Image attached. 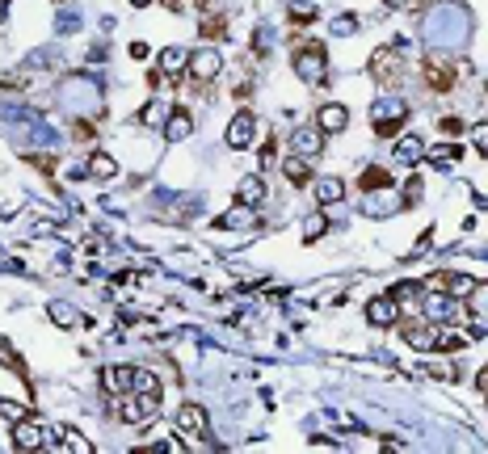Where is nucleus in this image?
<instances>
[{"label": "nucleus", "instance_id": "f257e3e1", "mask_svg": "<svg viewBox=\"0 0 488 454\" xmlns=\"http://www.w3.org/2000/svg\"><path fill=\"white\" fill-rule=\"evenodd\" d=\"M370 72H374V80L396 84V80H400V50H396V46L374 50V55H370Z\"/></svg>", "mask_w": 488, "mask_h": 454}, {"label": "nucleus", "instance_id": "f03ea898", "mask_svg": "<svg viewBox=\"0 0 488 454\" xmlns=\"http://www.w3.org/2000/svg\"><path fill=\"white\" fill-rule=\"evenodd\" d=\"M421 72H425V84H429L433 93H451V88H455V68H451V64H442L438 55H429Z\"/></svg>", "mask_w": 488, "mask_h": 454}, {"label": "nucleus", "instance_id": "7ed1b4c3", "mask_svg": "<svg viewBox=\"0 0 488 454\" xmlns=\"http://www.w3.org/2000/svg\"><path fill=\"white\" fill-rule=\"evenodd\" d=\"M295 72L311 84H324V46H311V50H299L295 55Z\"/></svg>", "mask_w": 488, "mask_h": 454}, {"label": "nucleus", "instance_id": "20e7f679", "mask_svg": "<svg viewBox=\"0 0 488 454\" xmlns=\"http://www.w3.org/2000/svg\"><path fill=\"white\" fill-rule=\"evenodd\" d=\"M404 118H408V110L400 106V101L379 106V110H374V135H396V131L404 126Z\"/></svg>", "mask_w": 488, "mask_h": 454}, {"label": "nucleus", "instance_id": "39448f33", "mask_svg": "<svg viewBox=\"0 0 488 454\" xmlns=\"http://www.w3.org/2000/svg\"><path fill=\"white\" fill-rule=\"evenodd\" d=\"M253 131H257V118H253L248 110H240V114L232 118V126H228V147L244 151V147L253 143Z\"/></svg>", "mask_w": 488, "mask_h": 454}, {"label": "nucleus", "instance_id": "423d86ee", "mask_svg": "<svg viewBox=\"0 0 488 454\" xmlns=\"http://www.w3.org/2000/svg\"><path fill=\"white\" fill-rule=\"evenodd\" d=\"M156 404H160V399L139 395V399H131V404H118V417H123L127 425H147V421L156 417Z\"/></svg>", "mask_w": 488, "mask_h": 454}, {"label": "nucleus", "instance_id": "0eeeda50", "mask_svg": "<svg viewBox=\"0 0 488 454\" xmlns=\"http://www.w3.org/2000/svg\"><path fill=\"white\" fill-rule=\"evenodd\" d=\"M101 383H105V391H110V395H123V391H135V366H105Z\"/></svg>", "mask_w": 488, "mask_h": 454}, {"label": "nucleus", "instance_id": "6e6552de", "mask_svg": "<svg viewBox=\"0 0 488 454\" xmlns=\"http://www.w3.org/2000/svg\"><path fill=\"white\" fill-rule=\"evenodd\" d=\"M215 72H219V55H215L210 46H202V50L190 55V76L194 80H215Z\"/></svg>", "mask_w": 488, "mask_h": 454}, {"label": "nucleus", "instance_id": "1a4fd4ad", "mask_svg": "<svg viewBox=\"0 0 488 454\" xmlns=\"http://www.w3.org/2000/svg\"><path fill=\"white\" fill-rule=\"evenodd\" d=\"M345 122H350V110H345V106H337V101H329V106H320V110H316V126H320V131H329V135H333V131H345Z\"/></svg>", "mask_w": 488, "mask_h": 454}, {"label": "nucleus", "instance_id": "9d476101", "mask_svg": "<svg viewBox=\"0 0 488 454\" xmlns=\"http://www.w3.org/2000/svg\"><path fill=\"white\" fill-rule=\"evenodd\" d=\"M433 286H442V290L455 294V299L476 294V278H467V274H433Z\"/></svg>", "mask_w": 488, "mask_h": 454}, {"label": "nucleus", "instance_id": "9b49d317", "mask_svg": "<svg viewBox=\"0 0 488 454\" xmlns=\"http://www.w3.org/2000/svg\"><path fill=\"white\" fill-rule=\"evenodd\" d=\"M42 437H46V433H42L34 421H26V417H21V421H13V446H17V450H38V446H42Z\"/></svg>", "mask_w": 488, "mask_h": 454}, {"label": "nucleus", "instance_id": "f8f14e48", "mask_svg": "<svg viewBox=\"0 0 488 454\" xmlns=\"http://www.w3.org/2000/svg\"><path fill=\"white\" fill-rule=\"evenodd\" d=\"M396 294H383V299H374L370 303V324H379V328H392L396 324Z\"/></svg>", "mask_w": 488, "mask_h": 454}, {"label": "nucleus", "instance_id": "ddd939ff", "mask_svg": "<svg viewBox=\"0 0 488 454\" xmlns=\"http://www.w3.org/2000/svg\"><path fill=\"white\" fill-rule=\"evenodd\" d=\"M177 429H186V433H194V437H206V417H202L198 404H186V408L177 413Z\"/></svg>", "mask_w": 488, "mask_h": 454}, {"label": "nucleus", "instance_id": "4468645a", "mask_svg": "<svg viewBox=\"0 0 488 454\" xmlns=\"http://www.w3.org/2000/svg\"><path fill=\"white\" fill-rule=\"evenodd\" d=\"M190 131H194V118H190L186 110H173V114L165 118V135H169L173 143H181V139H190Z\"/></svg>", "mask_w": 488, "mask_h": 454}, {"label": "nucleus", "instance_id": "2eb2a0df", "mask_svg": "<svg viewBox=\"0 0 488 454\" xmlns=\"http://www.w3.org/2000/svg\"><path fill=\"white\" fill-rule=\"evenodd\" d=\"M425 316H429V320H446V316H455V312H451V294H446L442 286L425 299Z\"/></svg>", "mask_w": 488, "mask_h": 454}, {"label": "nucleus", "instance_id": "dca6fc26", "mask_svg": "<svg viewBox=\"0 0 488 454\" xmlns=\"http://www.w3.org/2000/svg\"><path fill=\"white\" fill-rule=\"evenodd\" d=\"M358 185H362L366 193H370V189H388V185H392V173H388V169H379V164H370V169H362Z\"/></svg>", "mask_w": 488, "mask_h": 454}, {"label": "nucleus", "instance_id": "f3484780", "mask_svg": "<svg viewBox=\"0 0 488 454\" xmlns=\"http://www.w3.org/2000/svg\"><path fill=\"white\" fill-rule=\"evenodd\" d=\"M261 193H265V185H261L257 177H244V181L236 185V202H240V207H257Z\"/></svg>", "mask_w": 488, "mask_h": 454}, {"label": "nucleus", "instance_id": "a211bd4d", "mask_svg": "<svg viewBox=\"0 0 488 454\" xmlns=\"http://www.w3.org/2000/svg\"><path fill=\"white\" fill-rule=\"evenodd\" d=\"M282 173H287L291 185H307V181H311V164H307L303 156H291V160L282 164Z\"/></svg>", "mask_w": 488, "mask_h": 454}, {"label": "nucleus", "instance_id": "6ab92c4d", "mask_svg": "<svg viewBox=\"0 0 488 454\" xmlns=\"http://www.w3.org/2000/svg\"><path fill=\"white\" fill-rule=\"evenodd\" d=\"M89 173L97 177V181H110V177H118V164L105 156V151H93V160H89Z\"/></svg>", "mask_w": 488, "mask_h": 454}, {"label": "nucleus", "instance_id": "aec40b11", "mask_svg": "<svg viewBox=\"0 0 488 454\" xmlns=\"http://www.w3.org/2000/svg\"><path fill=\"white\" fill-rule=\"evenodd\" d=\"M181 68H190V55H186V50H177V46H169L165 55H160V72L173 76V72H181Z\"/></svg>", "mask_w": 488, "mask_h": 454}, {"label": "nucleus", "instance_id": "412c9836", "mask_svg": "<svg viewBox=\"0 0 488 454\" xmlns=\"http://www.w3.org/2000/svg\"><path fill=\"white\" fill-rule=\"evenodd\" d=\"M396 156H400L404 164H413V160H421V156H425V147H421V139H417V135H404V139L396 143Z\"/></svg>", "mask_w": 488, "mask_h": 454}, {"label": "nucleus", "instance_id": "4be33fe9", "mask_svg": "<svg viewBox=\"0 0 488 454\" xmlns=\"http://www.w3.org/2000/svg\"><path fill=\"white\" fill-rule=\"evenodd\" d=\"M135 395H147V399H160V379L152 370H135Z\"/></svg>", "mask_w": 488, "mask_h": 454}, {"label": "nucleus", "instance_id": "5701e85b", "mask_svg": "<svg viewBox=\"0 0 488 454\" xmlns=\"http://www.w3.org/2000/svg\"><path fill=\"white\" fill-rule=\"evenodd\" d=\"M433 337H438V332H429V328H421V324H404V341L417 345V349H433Z\"/></svg>", "mask_w": 488, "mask_h": 454}, {"label": "nucleus", "instance_id": "b1692460", "mask_svg": "<svg viewBox=\"0 0 488 454\" xmlns=\"http://www.w3.org/2000/svg\"><path fill=\"white\" fill-rule=\"evenodd\" d=\"M341 193H345V185H341V181H337V177H324V181H320V185H316V198H320V202H324V207H329V202H337V198H341Z\"/></svg>", "mask_w": 488, "mask_h": 454}, {"label": "nucleus", "instance_id": "393cba45", "mask_svg": "<svg viewBox=\"0 0 488 454\" xmlns=\"http://www.w3.org/2000/svg\"><path fill=\"white\" fill-rule=\"evenodd\" d=\"M433 349H442V353H463V349H467V337L442 332V337H433Z\"/></svg>", "mask_w": 488, "mask_h": 454}, {"label": "nucleus", "instance_id": "a878e982", "mask_svg": "<svg viewBox=\"0 0 488 454\" xmlns=\"http://www.w3.org/2000/svg\"><path fill=\"white\" fill-rule=\"evenodd\" d=\"M324 147V139H320V131H295V151H316Z\"/></svg>", "mask_w": 488, "mask_h": 454}, {"label": "nucleus", "instance_id": "bb28decb", "mask_svg": "<svg viewBox=\"0 0 488 454\" xmlns=\"http://www.w3.org/2000/svg\"><path fill=\"white\" fill-rule=\"evenodd\" d=\"M51 320H55L60 328H72V324H76V312H72V303H51Z\"/></svg>", "mask_w": 488, "mask_h": 454}, {"label": "nucleus", "instance_id": "cd10ccee", "mask_svg": "<svg viewBox=\"0 0 488 454\" xmlns=\"http://www.w3.org/2000/svg\"><path fill=\"white\" fill-rule=\"evenodd\" d=\"M316 17H320V9H316V5H307V0L291 5V21H295V26H307V21H316Z\"/></svg>", "mask_w": 488, "mask_h": 454}, {"label": "nucleus", "instance_id": "c85d7f7f", "mask_svg": "<svg viewBox=\"0 0 488 454\" xmlns=\"http://www.w3.org/2000/svg\"><path fill=\"white\" fill-rule=\"evenodd\" d=\"M198 30H202V38H215V42H219V38H224V30H228V21L215 13V17H202V26H198Z\"/></svg>", "mask_w": 488, "mask_h": 454}, {"label": "nucleus", "instance_id": "c756f323", "mask_svg": "<svg viewBox=\"0 0 488 454\" xmlns=\"http://www.w3.org/2000/svg\"><path fill=\"white\" fill-rule=\"evenodd\" d=\"M60 437H64V450H76V454H89V450H93L76 429H60Z\"/></svg>", "mask_w": 488, "mask_h": 454}, {"label": "nucleus", "instance_id": "7c9ffc66", "mask_svg": "<svg viewBox=\"0 0 488 454\" xmlns=\"http://www.w3.org/2000/svg\"><path fill=\"white\" fill-rule=\"evenodd\" d=\"M324 227H329V219H324V215H311V219L303 223V236H307V244H311V240H320V236H324Z\"/></svg>", "mask_w": 488, "mask_h": 454}, {"label": "nucleus", "instance_id": "2f4dec72", "mask_svg": "<svg viewBox=\"0 0 488 454\" xmlns=\"http://www.w3.org/2000/svg\"><path fill=\"white\" fill-rule=\"evenodd\" d=\"M471 139H476V151H480V156H488V122H476V126H471Z\"/></svg>", "mask_w": 488, "mask_h": 454}, {"label": "nucleus", "instance_id": "473e14b6", "mask_svg": "<svg viewBox=\"0 0 488 454\" xmlns=\"http://www.w3.org/2000/svg\"><path fill=\"white\" fill-rule=\"evenodd\" d=\"M139 118H143V122H147V126H156V122H160V118H165V106H160V101H152V106H147V110H143V114H139Z\"/></svg>", "mask_w": 488, "mask_h": 454}, {"label": "nucleus", "instance_id": "72a5a7b5", "mask_svg": "<svg viewBox=\"0 0 488 454\" xmlns=\"http://www.w3.org/2000/svg\"><path fill=\"white\" fill-rule=\"evenodd\" d=\"M0 413H5V421H21V417H26L21 404H9V399H0Z\"/></svg>", "mask_w": 488, "mask_h": 454}, {"label": "nucleus", "instance_id": "f704fd0d", "mask_svg": "<svg viewBox=\"0 0 488 454\" xmlns=\"http://www.w3.org/2000/svg\"><path fill=\"white\" fill-rule=\"evenodd\" d=\"M392 294H396V299H417V294H421V286H417V282H400Z\"/></svg>", "mask_w": 488, "mask_h": 454}, {"label": "nucleus", "instance_id": "c9c22d12", "mask_svg": "<svg viewBox=\"0 0 488 454\" xmlns=\"http://www.w3.org/2000/svg\"><path fill=\"white\" fill-rule=\"evenodd\" d=\"M459 160V147H442V151H433V164H451Z\"/></svg>", "mask_w": 488, "mask_h": 454}, {"label": "nucleus", "instance_id": "e433bc0d", "mask_svg": "<svg viewBox=\"0 0 488 454\" xmlns=\"http://www.w3.org/2000/svg\"><path fill=\"white\" fill-rule=\"evenodd\" d=\"M333 30H337V34H354V30H358V17H337Z\"/></svg>", "mask_w": 488, "mask_h": 454}, {"label": "nucleus", "instance_id": "4c0bfd02", "mask_svg": "<svg viewBox=\"0 0 488 454\" xmlns=\"http://www.w3.org/2000/svg\"><path fill=\"white\" fill-rule=\"evenodd\" d=\"M438 126H442V135H459V131H463V122H459V118H442Z\"/></svg>", "mask_w": 488, "mask_h": 454}, {"label": "nucleus", "instance_id": "58836bf2", "mask_svg": "<svg viewBox=\"0 0 488 454\" xmlns=\"http://www.w3.org/2000/svg\"><path fill=\"white\" fill-rule=\"evenodd\" d=\"M240 223H253V215H228V219H219V227H240Z\"/></svg>", "mask_w": 488, "mask_h": 454}, {"label": "nucleus", "instance_id": "ea45409f", "mask_svg": "<svg viewBox=\"0 0 488 454\" xmlns=\"http://www.w3.org/2000/svg\"><path fill=\"white\" fill-rule=\"evenodd\" d=\"M404 198H408V202H417V198H421V181H417V177L404 185Z\"/></svg>", "mask_w": 488, "mask_h": 454}, {"label": "nucleus", "instance_id": "a19ab883", "mask_svg": "<svg viewBox=\"0 0 488 454\" xmlns=\"http://www.w3.org/2000/svg\"><path fill=\"white\" fill-rule=\"evenodd\" d=\"M147 50H152L147 42H135V46H131V55H135V59H147Z\"/></svg>", "mask_w": 488, "mask_h": 454}, {"label": "nucleus", "instance_id": "79ce46f5", "mask_svg": "<svg viewBox=\"0 0 488 454\" xmlns=\"http://www.w3.org/2000/svg\"><path fill=\"white\" fill-rule=\"evenodd\" d=\"M476 383H480V391H488V366L480 370V379H476Z\"/></svg>", "mask_w": 488, "mask_h": 454}, {"label": "nucleus", "instance_id": "37998d69", "mask_svg": "<svg viewBox=\"0 0 488 454\" xmlns=\"http://www.w3.org/2000/svg\"><path fill=\"white\" fill-rule=\"evenodd\" d=\"M131 5H135V9H147V5H152V0H131Z\"/></svg>", "mask_w": 488, "mask_h": 454}, {"label": "nucleus", "instance_id": "c03bdc74", "mask_svg": "<svg viewBox=\"0 0 488 454\" xmlns=\"http://www.w3.org/2000/svg\"><path fill=\"white\" fill-rule=\"evenodd\" d=\"M383 5H388V9H400V5H404V0H383Z\"/></svg>", "mask_w": 488, "mask_h": 454}, {"label": "nucleus", "instance_id": "a18cd8bd", "mask_svg": "<svg viewBox=\"0 0 488 454\" xmlns=\"http://www.w3.org/2000/svg\"><path fill=\"white\" fill-rule=\"evenodd\" d=\"M484 88H488V84H484Z\"/></svg>", "mask_w": 488, "mask_h": 454}]
</instances>
